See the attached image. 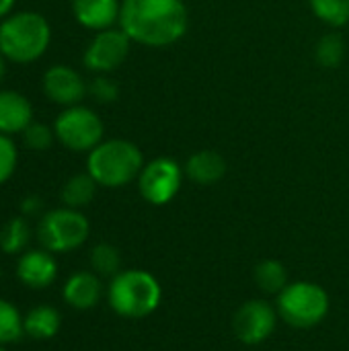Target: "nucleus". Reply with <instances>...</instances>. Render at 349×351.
Returning a JSON list of instances; mask_svg holds the SVG:
<instances>
[{
    "label": "nucleus",
    "instance_id": "nucleus-1",
    "mask_svg": "<svg viewBox=\"0 0 349 351\" xmlns=\"http://www.w3.org/2000/svg\"><path fill=\"white\" fill-rule=\"evenodd\" d=\"M187 21L183 0H121L117 23L132 41L165 47L185 35Z\"/></svg>",
    "mask_w": 349,
    "mask_h": 351
},
{
    "label": "nucleus",
    "instance_id": "nucleus-2",
    "mask_svg": "<svg viewBox=\"0 0 349 351\" xmlns=\"http://www.w3.org/2000/svg\"><path fill=\"white\" fill-rule=\"evenodd\" d=\"M51 41L47 19L35 10L8 14L0 21V53L14 64H31L39 60Z\"/></svg>",
    "mask_w": 349,
    "mask_h": 351
},
{
    "label": "nucleus",
    "instance_id": "nucleus-3",
    "mask_svg": "<svg viewBox=\"0 0 349 351\" xmlns=\"http://www.w3.org/2000/svg\"><path fill=\"white\" fill-rule=\"evenodd\" d=\"M163 300V288L158 280L144 269H121L109 280L107 302L111 311L123 319L150 317Z\"/></svg>",
    "mask_w": 349,
    "mask_h": 351
},
{
    "label": "nucleus",
    "instance_id": "nucleus-4",
    "mask_svg": "<svg viewBox=\"0 0 349 351\" xmlns=\"http://www.w3.org/2000/svg\"><path fill=\"white\" fill-rule=\"evenodd\" d=\"M144 169V156L140 148L130 140H107L95 146L86 158V173L109 189L123 187L140 177Z\"/></svg>",
    "mask_w": 349,
    "mask_h": 351
},
{
    "label": "nucleus",
    "instance_id": "nucleus-5",
    "mask_svg": "<svg viewBox=\"0 0 349 351\" xmlns=\"http://www.w3.org/2000/svg\"><path fill=\"white\" fill-rule=\"evenodd\" d=\"M280 319L294 329H313L325 321L331 308L329 294L315 282H292L276 296Z\"/></svg>",
    "mask_w": 349,
    "mask_h": 351
},
{
    "label": "nucleus",
    "instance_id": "nucleus-6",
    "mask_svg": "<svg viewBox=\"0 0 349 351\" xmlns=\"http://www.w3.org/2000/svg\"><path fill=\"white\" fill-rule=\"evenodd\" d=\"M35 232L39 247L47 249L53 255H60L80 249L91 234V224L80 210L62 206L45 212L39 218Z\"/></svg>",
    "mask_w": 349,
    "mask_h": 351
},
{
    "label": "nucleus",
    "instance_id": "nucleus-7",
    "mask_svg": "<svg viewBox=\"0 0 349 351\" xmlns=\"http://www.w3.org/2000/svg\"><path fill=\"white\" fill-rule=\"evenodd\" d=\"M101 117L82 105L66 107L53 121L56 140L72 152H91L103 142Z\"/></svg>",
    "mask_w": 349,
    "mask_h": 351
},
{
    "label": "nucleus",
    "instance_id": "nucleus-8",
    "mask_svg": "<svg viewBox=\"0 0 349 351\" xmlns=\"http://www.w3.org/2000/svg\"><path fill=\"white\" fill-rule=\"evenodd\" d=\"M278 319V308L267 300H247L232 315V333L245 346H259L274 335Z\"/></svg>",
    "mask_w": 349,
    "mask_h": 351
},
{
    "label": "nucleus",
    "instance_id": "nucleus-9",
    "mask_svg": "<svg viewBox=\"0 0 349 351\" xmlns=\"http://www.w3.org/2000/svg\"><path fill=\"white\" fill-rule=\"evenodd\" d=\"M181 183H183V171L179 162L167 156L146 162L138 177L140 195L152 206L169 204L179 193Z\"/></svg>",
    "mask_w": 349,
    "mask_h": 351
},
{
    "label": "nucleus",
    "instance_id": "nucleus-10",
    "mask_svg": "<svg viewBox=\"0 0 349 351\" xmlns=\"http://www.w3.org/2000/svg\"><path fill=\"white\" fill-rule=\"evenodd\" d=\"M130 45L132 39L121 29H103L86 45L82 62L91 72L109 74L125 62Z\"/></svg>",
    "mask_w": 349,
    "mask_h": 351
},
{
    "label": "nucleus",
    "instance_id": "nucleus-11",
    "mask_svg": "<svg viewBox=\"0 0 349 351\" xmlns=\"http://www.w3.org/2000/svg\"><path fill=\"white\" fill-rule=\"evenodd\" d=\"M58 271H60V267H58L56 255L43 247L27 249L25 253L19 255L16 265H14L16 280L25 288L35 290V292L49 288L58 280Z\"/></svg>",
    "mask_w": 349,
    "mask_h": 351
},
{
    "label": "nucleus",
    "instance_id": "nucleus-12",
    "mask_svg": "<svg viewBox=\"0 0 349 351\" xmlns=\"http://www.w3.org/2000/svg\"><path fill=\"white\" fill-rule=\"evenodd\" d=\"M41 86L45 97L62 107H74L80 105V101L86 95V84L82 80V76L64 64H56L51 68L45 70L43 78H41Z\"/></svg>",
    "mask_w": 349,
    "mask_h": 351
},
{
    "label": "nucleus",
    "instance_id": "nucleus-13",
    "mask_svg": "<svg viewBox=\"0 0 349 351\" xmlns=\"http://www.w3.org/2000/svg\"><path fill=\"white\" fill-rule=\"evenodd\" d=\"M103 278H99L93 269L91 271H74L68 276V280L62 286V298L64 302L74 311H93L103 294Z\"/></svg>",
    "mask_w": 349,
    "mask_h": 351
},
{
    "label": "nucleus",
    "instance_id": "nucleus-14",
    "mask_svg": "<svg viewBox=\"0 0 349 351\" xmlns=\"http://www.w3.org/2000/svg\"><path fill=\"white\" fill-rule=\"evenodd\" d=\"M29 123H33L29 99L16 90H0V134H23Z\"/></svg>",
    "mask_w": 349,
    "mask_h": 351
},
{
    "label": "nucleus",
    "instance_id": "nucleus-15",
    "mask_svg": "<svg viewBox=\"0 0 349 351\" xmlns=\"http://www.w3.org/2000/svg\"><path fill=\"white\" fill-rule=\"evenodd\" d=\"M119 0H72L76 21L93 31L111 29L119 21Z\"/></svg>",
    "mask_w": 349,
    "mask_h": 351
},
{
    "label": "nucleus",
    "instance_id": "nucleus-16",
    "mask_svg": "<svg viewBox=\"0 0 349 351\" xmlns=\"http://www.w3.org/2000/svg\"><path fill=\"white\" fill-rule=\"evenodd\" d=\"M185 175L197 185H214L226 175V160L216 150H200L187 158Z\"/></svg>",
    "mask_w": 349,
    "mask_h": 351
},
{
    "label": "nucleus",
    "instance_id": "nucleus-17",
    "mask_svg": "<svg viewBox=\"0 0 349 351\" xmlns=\"http://www.w3.org/2000/svg\"><path fill=\"white\" fill-rule=\"evenodd\" d=\"M25 335L33 341H49L62 329V315L51 304H37L23 317Z\"/></svg>",
    "mask_w": 349,
    "mask_h": 351
},
{
    "label": "nucleus",
    "instance_id": "nucleus-18",
    "mask_svg": "<svg viewBox=\"0 0 349 351\" xmlns=\"http://www.w3.org/2000/svg\"><path fill=\"white\" fill-rule=\"evenodd\" d=\"M97 187H99V183L88 173H78V175L70 177L64 183V187H62V204L66 208L82 210L84 206H88L95 199Z\"/></svg>",
    "mask_w": 349,
    "mask_h": 351
},
{
    "label": "nucleus",
    "instance_id": "nucleus-19",
    "mask_svg": "<svg viewBox=\"0 0 349 351\" xmlns=\"http://www.w3.org/2000/svg\"><path fill=\"white\" fill-rule=\"evenodd\" d=\"M31 241V228L25 216L6 220L0 228V251L4 255H21L27 251Z\"/></svg>",
    "mask_w": 349,
    "mask_h": 351
},
{
    "label": "nucleus",
    "instance_id": "nucleus-20",
    "mask_svg": "<svg viewBox=\"0 0 349 351\" xmlns=\"http://www.w3.org/2000/svg\"><path fill=\"white\" fill-rule=\"evenodd\" d=\"M253 280L263 294H274V296H278L290 284L288 271L284 263L278 259H263L261 263H257L253 271Z\"/></svg>",
    "mask_w": 349,
    "mask_h": 351
},
{
    "label": "nucleus",
    "instance_id": "nucleus-21",
    "mask_svg": "<svg viewBox=\"0 0 349 351\" xmlns=\"http://www.w3.org/2000/svg\"><path fill=\"white\" fill-rule=\"evenodd\" d=\"M21 311L6 298H0V346H12L25 337V325H23Z\"/></svg>",
    "mask_w": 349,
    "mask_h": 351
},
{
    "label": "nucleus",
    "instance_id": "nucleus-22",
    "mask_svg": "<svg viewBox=\"0 0 349 351\" xmlns=\"http://www.w3.org/2000/svg\"><path fill=\"white\" fill-rule=\"evenodd\" d=\"M88 263L91 269L99 276V278H113L121 271V255L119 251L109 245V243H99L91 249L88 255Z\"/></svg>",
    "mask_w": 349,
    "mask_h": 351
},
{
    "label": "nucleus",
    "instance_id": "nucleus-23",
    "mask_svg": "<svg viewBox=\"0 0 349 351\" xmlns=\"http://www.w3.org/2000/svg\"><path fill=\"white\" fill-rule=\"evenodd\" d=\"M313 12L331 27L349 23V0H311Z\"/></svg>",
    "mask_w": 349,
    "mask_h": 351
},
{
    "label": "nucleus",
    "instance_id": "nucleus-24",
    "mask_svg": "<svg viewBox=\"0 0 349 351\" xmlns=\"http://www.w3.org/2000/svg\"><path fill=\"white\" fill-rule=\"evenodd\" d=\"M317 60L325 68H337L346 58V41L337 33H327L317 43Z\"/></svg>",
    "mask_w": 349,
    "mask_h": 351
},
{
    "label": "nucleus",
    "instance_id": "nucleus-25",
    "mask_svg": "<svg viewBox=\"0 0 349 351\" xmlns=\"http://www.w3.org/2000/svg\"><path fill=\"white\" fill-rule=\"evenodd\" d=\"M56 140V132L49 125L43 123H29V128L23 132V142L27 148L41 152V150H49L51 144Z\"/></svg>",
    "mask_w": 349,
    "mask_h": 351
},
{
    "label": "nucleus",
    "instance_id": "nucleus-26",
    "mask_svg": "<svg viewBox=\"0 0 349 351\" xmlns=\"http://www.w3.org/2000/svg\"><path fill=\"white\" fill-rule=\"evenodd\" d=\"M19 152L10 136L0 134V185H4L16 171Z\"/></svg>",
    "mask_w": 349,
    "mask_h": 351
},
{
    "label": "nucleus",
    "instance_id": "nucleus-27",
    "mask_svg": "<svg viewBox=\"0 0 349 351\" xmlns=\"http://www.w3.org/2000/svg\"><path fill=\"white\" fill-rule=\"evenodd\" d=\"M88 93H91L99 103H113V101L117 99V95H119V90H117V86H115V82H113V80H109V78H105L103 74L91 82Z\"/></svg>",
    "mask_w": 349,
    "mask_h": 351
},
{
    "label": "nucleus",
    "instance_id": "nucleus-28",
    "mask_svg": "<svg viewBox=\"0 0 349 351\" xmlns=\"http://www.w3.org/2000/svg\"><path fill=\"white\" fill-rule=\"evenodd\" d=\"M41 199L37 195H27L23 202H21V214L23 216H33V214H39L41 212Z\"/></svg>",
    "mask_w": 349,
    "mask_h": 351
},
{
    "label": "nucleus",
    "instance_id": "nucleus-29",
    "mask_svg": "<svg viewBox=\"0 0 349 351\" xmlns=\"http://www.w3.org/2000/svg\"><path fill=\"white\" fill-rule=\"evenodd\" d=\"M14 2H16V0H0V21H2V19H6V16L10 14V10H12Z\"/></svg>",
    "mask_w": 349,
    "mask_h": 351
},
{
    "label": "nucleus",
    "instance_id": "nucleus-30",
    "mask_svg": "<svg viewBox=\"0 0 349 351\" xmlns=\"http://www.w3.org/2000/svg\"><path fill=\"white\" fill-rule=\"evenodd\" d=\"M4 74H6V58L0 53V82L4 80Z\"/></svg>",
    "mask_w": 349,
    "mask_h": 351
},
{
    "label": "nucleus",
    "instance_id": "nucleus-31",
    "mask_svg": "<svg viewBox=\"0 0 349 351\" xmlns=\"http://www.w3.org/2000/svg\"><path fill=\"white\" fill-rule=\"evenodd\" d=\"M0 351H8V350H6V348H4V346H0Z\"/></svg>",
    "mask_w": 349,
    "mask_h": 351
}]
</instances>
